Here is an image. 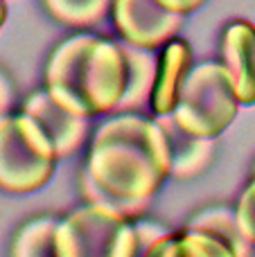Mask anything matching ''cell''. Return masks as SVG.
Instances as JSON below:
<instances>
[{"label": "cell", "instance_id": "6da1fadb", "mask_svg": "<svg viewBox=\"0 0 255 257\" xmlns=\"http://www.w3.org/2000/svg\"><path fill=\"white\" fill-rule=\"evenodd\" d=\"M174 172V149L161 120L120 113L93 136L84 174L90 203H106L131 219Z\"/></svg>", "mask_w": 255, "mask_h": 257}, {"label": "cell", "instance_id": "7a4b0ae2", "mask_svg": "<svg viewBox=\"0 0 255 257\" xmlns=\"http://www.w3.org/2000/svg\"><path fill=\"white\" fill-rule=\"evenodd\" d=\"M129 84L124 48L93 34L66 39L52 52L45 90L68 111L84 117L104 115L120 106Z\"/></svg>", "mask_w": 255, "mask_h": 257}, {"label": "cell", "instance_id": "3957f363", "mask_svg": "<svg viewBox=\"0 0 255 257\" xmlns=\"http://www.w3.org/2000/svg\"><path fill=\"white\" fill-rule=\"evenodd\" d=\"M138 223L106 203H86L57 226V257H138Z\"/></svg>", "mask_w": 255, "mask_h": 257}, {"label": "cell", "instance_id": "277c9868", "mask_svg": "<svg viewBox=\"0 0 255 257\" xmlns=\"http://www.w3.org/2000/svg\"><path fill=\"white\" fill-rule=\"evenodd\" d=\"M59 154L52 138L30 115H0V190L36 192L52 178Z\"/></svg>", "mask_w": 255, "mask_h": 257}, {"label": "cell", "instance_id": "5b68a950", "mask_svg": "<svg viewBox=\"0 0 255 257\" xmlns=\"http://www.w3.org/2000/svg\"><path fill=\"white\" fill-rule=\"evenodd\" d=\"M239 97L224 63L206 61L192 68L179 95L172 120L194 138H217L237 115Z\"/></svg>", "mask_w": 255, "mask_h": 257}, {"label": "cell", "instance_id": "8992f818", "mask_svg": "<svg viewBox=\"0 0 255 257\" xmlns=\"http://www.w3.org/2000/svg\"><path fill=\"white\" fill-rule=\"evenodd\" d=\"M111 9L124 43L143 50L163 48L183 27V14L170 12L158 0H113Z\"/></svg>", "mask_w": 255, "mask_h": 257}, {"label": "cell", "instance_id": "52a82bcc", "mask_svg": "<svg viewBox=\"0 0 255 257\" xmlns=\"http://www.w3.org/2000/svg\"><path fill=\"white\" fill-rule=\"evenodd\" d=\"M23 111L30 113V115L45 128V133L52 138L59 158L77 154L79 147L84 145L86 133H88V117L68 111L48 90L32 95L25 102Z\"/></svg>", "mask_w": 255, "mask_h": 257}, {"label": "cell", "instance_id": "ba28073f", "mask_svg": "<svg viewBox=\"0 0 255 257\" xmlns=\"http://www.w3.org/2000/svg\"><path fill=\"white\" fill-rule=\"evenodd\" d=\"M192 70V50L188 41L172 39L167 45H163V52L158 57L156 79L152 90V108L158 117L172 115L179 104V95Z\"/></svg>", "mask_w": 255, "mask_h": 257}, {"label": "cell", "instance_id": "9c48e42d", "mask_svg": "<svg viewBox=\"0 0 255 257\" xmlns=\"http://www.w3.org/2000/svg\"><path fill=\"white\" fill-rule=\"evenodd\" d=\"M224 66L233 75L239 104H255V25L235 21L226 27L221 41Z\"/></svg>", "mask_w": 255, "mask_h": 257}, {"label": "cell", "instance_id": "30bf717a", "mask_svg": "<svg viewBox=\"0 0 255 257\" xmlns=\"http://www.w3.org/2000/svg\"><path fill=\"white\" fill-rule=\"evenodd\" d=\"M145 257H237L235 250L217 235L199 228H188L183 232L161 235Z\"/></svg>", "mask_w": 255, "mask_h": 257}, {"label": "cell", "instance_id": "8fae6325", "mask_svg": "<svg viewBox=\"0 0 255 257\" xmlns=\"http://www.w3.org/2000/svg\"><path fill=\"white\" fill-rule=\"evenodd\" d=\"M129 63V84H126L124 97H122L117 108H136L143 102L152 99L154 79H156V66L158 59L149 54L152 50H143L136 45H122Z\"/></svg>", "mask_w": 255, "mask_h": 257}, {"label": "cell", "instance_id": "7c38bea8", "mask_svg": "<svg viewBox=\"0 0 255 257\" xmlns=\"http://www.w3.org/2000/svg\"><path fill=\"white\" fill-rule=\"evenodd\" d=\"M57 226L50 217L27 221L12 241V257H57Z\"/></svg>", "mask_w": 255, "mask_h": 257}, {"label": "cell", "instance_id": "4fadbf2b", "mask_svg": "<svg viewBox=\"0 0 255 257\" xmlns=\"http://www.w3.org/2000/svg\"><path fill=\"white\" fill-rule=\"evenodd\" d=\"M188 228H199V230H208L212 235H217L219 239H224L230 248L235 250L237 257H251V241L244 237L242 228L237 223L233 210L228 208H208L201 214L190 221Z\"/></svg>", "mask_w": 255, "mask_h": 257}, {"label": "cell", "instance_id": "5bb4252c", "mask_svg": "<svg viewBox=\"0 0 255 257\" xmlns=\"http://www.w3.org/2000/svg\"><path fill=\"white\" fill-rule=\"evenodd\" d=\"M48 14L68 27H93L113 7V0H43Z\"/></svg>", "mask_w": 255, "mask_h": 257}, {"label": "cell", "instance_id": "9a60e30c", "mask_svg": "<svg viewBox=\"0 0 255 257\" xmlns=\"http://www.w3.org/2000/svg\"><path fill=\"white\" fill-rule=\"evenodd\" d=\"M235 217H237V223L242 228L244 237L255 246V178L244 187L239 203L235 208Z\"/></svg>", "mask_w": 255, "mask_h": 257}, {"label": "cell", "instance_id": "2e32d148", "mask_svg": "<svg viewBox=\"0 0 255 257\" xmlns=\"http://www.w3.org/2000/svg\"><path fill=\"white\" fill-rule=\"evenodd\" d=\"M158 3L163 5L165 9H170V12H176V14H190L194 12V9H199L206 0H158Z\"/></svg>", "mask_w": 255, "mask_h": 257}, {"label": "cell", "instance_id": "e0dca14e", "mask_svg": "<svg viewBox=\"0 0 255 257\" xmlns=\"http://www.w3.org/2000/svg\"><path fill=\"white\" fill-rule=\"evenodd\" d=\"M9 99H12V88H9L7 77L0 72V115H5V111L9 106Z\"/></svg>", "mask_w": 255, "mask_h": 257}, {"label": "cell", "instance_id": "ac0fdd59", "mask_svg": "<svg viewBox=\"0 0 255 257\" xmlns=\"http://www.w3.org/2000/svg\"><path fill=\"white\" fill-rule=\"evenodd\" d=\"M5 21H7V5L5 0H0V27L5 25Z\"/></svg>", "mask_w": 255, "mask_h": 257}]
</instances>
